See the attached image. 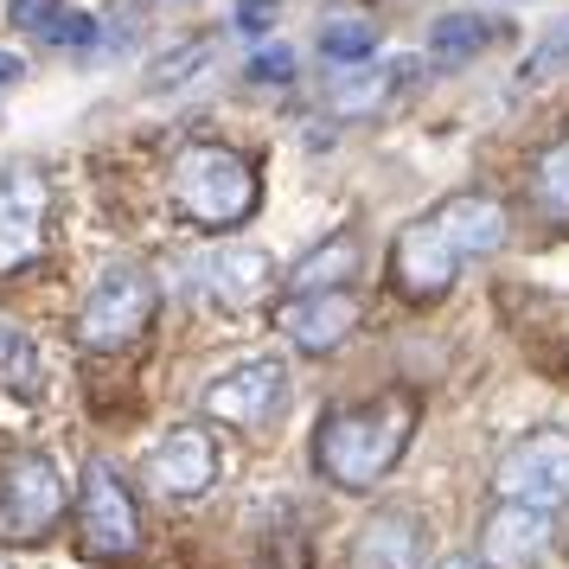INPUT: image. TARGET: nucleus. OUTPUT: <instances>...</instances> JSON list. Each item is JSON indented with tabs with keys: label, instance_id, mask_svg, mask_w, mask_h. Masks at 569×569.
<instances>
[{
	"label": "nucleus",
	"instance_id": "nucleus-15",
	"mask_svg": "<svg viewBox=\"0 0 569 569\" xmlns=\"http://www.w3.org/2000/svg\"><path fill=\"white\" fill-rule=\"evenodd\" d=\"M359 269V243L352 237H327L320 250H308V257L295 262V295H333L339 288V276H352Z\"/></svg>",
	"mask_w": 569,
	"mask_h": 569
},
{
	"label": "nucleus",
	"instance_id": "nucleus-19",
	"mask_svg": "<svg viewBox=\"0 0 569 569\" xmlns=\"http://www.w3.org/2000/svg\"><path fill=\"white\" fill-rule=\"evenodd\" d=\"M378 52V27L365 20V13H346V20H333V27L320 32V58H333V64H365V58Z\"/></svg>",
	"mask_w": 569,
	"mask_h": 569
},
{
	"label": "nucleus",
	"instance_id": "nucleus-24",
	"mask_svg": "<svg viewBox=\"0 0 569 569\" xmlns=\"http://www.w3.org/2000/svg\"><path fill=\"white\" fill-rule=\"evenodd\" d=\"M563 58H569V20H563V27H557V32H550V39H543L538 52L525 58V78H543V71H557Z\"/></svg>",
	"mask_w": 569,
	"mask_h": 569
},
{
	"label": "nucleus",
	"instance_id": "nucleus-22",
	"mask_svg": "<svg viewBox=\"0 0 569 569\" xmlns=\"http://www.w3.org/2000/svg\"><path fill=\"white\" fill-rule=\"evenodd\" d=\"M64 13H71L64 0H13V27L39 32V39H52V27L64 20Z\"/></svg>",
	"mask_w": 569,
	"mask_h": 569
},
{
	"label": "nucleus",
	"instance_id": "nucleus-11",
	"mask_svg": "<svg viewBox=\"0 0 569 569\" xmlns=\"http://www.w3.org/2000/svg\"><path fill=\"white\" fill-rule=\"evenodd\" d=\"M269 276H276V262H269V250H257V243H218V250H206V262H199V288L231 313L257 308Z\"/></svg>",
	"mask_w": 569,
	"mask_h": 569
},
{
	"label": "nucleus",
	"instance_id": "nucleus-27",
	"mask_svg": "<svg viewBox=\"0 0 569 569\" xmlns=\"http://www.w3.org/2000/svg\"><path fill=\"white\" fill-rule=\"evenodd\" d=\"M436 569H480V563H473V557H441Z\"/></svg>",
	"mask_w": 569,
	"mask_h": 569
},
{
	"label": "nucleus",
	"instance_id": "nucleus-9",
	"mask_svg": "<svg viewBox=\"0 0 569 569\" xmlns=\"http://www.w3.org/2000/svg\"><path fill=\"white\" fill-rule=\"evenodd\" d=\"M276 403H282V365L276 359H243L224 378H211L206 390V416L237 422V429H262Z\"/></svg>",
	"mask_w": 569,
	"mask_h": 569
},
{
	"label": "nucleus",
	"instance_id": "nucleus-7",
	"mask_svg": "<svg viewBox=\"0 0 569 569\" xmlns=\"http://www.w3.org/2000/svg\"><path fill=\"white\" fill-rule=\"evenodd\" d=\"M78 525H83V550H90V557H109V563L134 557V543H141L134 499L122 492V480H116L109 467H90V473H83Z\"/></svg>",
	"mask_w": 569,
	"mask_h": 569
},
{
	"label": "nucleus",
	"instance_id": "nucleus-26",
	"mask_svg": "<svg viewBox=\"0 0 569 569\" xmlns=\"http://www.w3.org/2000/svg\"><path fill=\"white\" fill-rule=\"evenodd\" d=\"M27 78V58L20 52H7V46H0V90H7V83H20Z\"/></svg>",
	"mask_w": 569,
	"mask_h": 569
},
{
	"label": "nucleus",
	"instance_id": "nucleus-18",
	"mask_svg": "<svg viewBox=\"0 0 569 569\" xmlns=\"http://www.w3.org/2000/svg\"><path fill=\"white\" fill-rule=\"evenodd\" d=\"M390 71H397V64H352V71H339L333 78V109H346V116L378 109L385 90H390Z\"/></svg>",
	"mask_w": 569,
	"mask_h": 569
},
{
	"label": "nucleus",
	"instance_id": "nucleus-23",
	"mask_svg": "<svg viewBox=\"0 0 569 569\" xmlns=\"http://www.w3.org/2000/svg\"><path fill=\"white\" fill-rule=\"evenodd\" d=\"M250 78L257 83H288L295 78V52H288V46H262V52L250 58Z\"/></svg>",
	"mask_w": 569,
	"mask_h": 569
},
{
	"label": "nucleus",
	"instance_id": "nucleus-16",
	"mask_svg": "<svg viewBox=\"0 0 569 569\" xmlns=\"http://www.w3.org/2000/svg\"><path fill=\"white\" fill-rule=\"evenodd\" d=\"M487 46H492V20H480V13H441L436 27H429V58L436 64H467Z\"/></svg>",
	"mask_w": 569,
	"mask_h": 569
},
{
	"label": "nucleus",
	"instance_id": "nucleus-3",
	"mask_svg": "<svg viewBox=\"0 0 569 569\" xmlns=\"http://www.w3.org/2000/svg\"><path fill=\"white\" fill-rule=\"evenodd\" d=\"M173 206H180L192 224H237L243 211L257 206V167L237 154V148L192 141V148L173 160Z\"/></svg>",
	"mask_w": 569,
	"mask_h": 569
},
{
	"label": "nucleus",
	"instance_id": "nucleus-5",
	"mask_svg": "<svg viewBox=\"0 0 569 569\" xmlns=\"http://www.w3.org/2000/svg\"><path fill=\"white\" fill-rule=\"evenodd\" d=\"M499 506H531V512H557L569 506V436L563 429H538V436L512 441L499 455Z\"/></svg>",
	"mask_w": 569,
	"mask_h": 569
},
{
	"label": "nucleus",
	"instance_id": "nucleus-6",
	"mask_svg": "<svg viewBox=\"0 0 569 569\" xmlns=\"http://www.w3.org/2000/svg\"><path fill=\"white\" fill-rule=\"evenodd\" d=\"M58 512H64V480H58V467L46 455L0 461V538L13 543L46 538Z\"/></svg>",
	"mask_w": 569,
	"mask_h": 569
},
{
	"label": "nucleus",
	"instance_id": "nucleus-10",
	"mask_svg": "<svg viewBox=\"0 0 569 569\" xmlns=\"http://www.w3.org/2000/svg\"><path fill=\"white\" fill-rule=\"evenodd\" d=\"M148 480H154L160 499H199V492L218 480V448H211L206 429H167L160 448L148 455Z\"/></svg>",
	"mask_w": 569,
	"mask_h": 569
},
{
	"label": "nucleus",
	"instance_id": "nucleus-25",
	"mask_svg": "<svg viewBox=\"0 0 569 569\" xmlns=\"http://www.w3.org/2000/svg\"><path fill=\"white\" fill-rule=\"evenodd\" d=\"M276 7H282V0H237V27L243 32H269L276 27Z\"/></svg>",
	"mask_w": 569,
	"mask_h": 569
},
{
	"label": "nucleus",
	"instance_id": "nucleus-2",
	"mask_svg": "<svg viewBox=\"0 0 569 569\" xmlns=\"http://www.w3.org/2000/svg\"><path fill=\"white\" fill-rule=\"evenodd\" d=\"M403 441H410V403L378 397V403H352V410L327 416L320 422V441H313V461H320V473L333 487L365 492L397 467Z\"/></svg>",
	"mask_w": 569,
	"mask_h": 569
},
{
	"label": "nucleus",
	"instance_id": "nucleus-12",
	"mask_svg": "<svg viewBox=\"0 0 569 569\" xmlns=\"http://www.w3.org/2000/svg\"><path fill=\"white\" fill-rule=\"evenodd\" d=\"M359 327V301L333 288V295H295L282 308V333L301 346V352H333L339 339Z\"/></svg>",
	"mask_w": 569,
	"mask_h": 569
},
{
	"label": "nucleus",
	"instance_id": "nucleus-1",
	"mask_svg": "<svg viewBox=\"0 0 569 569\" xmlns=\"http://www.w3.org/2000/svg\"><path fill=\"white\" fill-rule=\"evenodd\" d=\"M506 243V211L480 199V192H461V199H448L436 206L422 224L397 237V250H390V276L410 288V295H441V288L455 282V269L473 257H492Z\"/></svg>",
	"mask_w": 569,
	"mask_h": 569
},
{
	"label": "nucleus",
	"instance_id": "nucleus-21",
	"mask_svg": "<svg viewBox=\"0 0 569 569\" xmlns=\"http://www.w3.org/2000/svg\"><path fill=\"white\" fill-rule=\"evenodd\" d=\"M206 64H218V39H199V46H180V52H167L154 71H148V90H173V83L199 78Z\"/></svg>",
	"mask_w": 569,
	"mask_h": 569
},
{
	"label": "nucleus",
	"instance_id": "nucleus-14",
	"mask_svg": "<svg viewBox=\"0 0 569 569\" xmlns=\"http://www.w3.org/2000/svg\"><path fill=\"white\" fill-rule=\"evenodd\" d=\"M352 569H422V525L410 512H378L352 543Z\"/></svg>",
	"mask_w": 569,
	"mask_h": 569
},
{
	"label": "nucleus",
	"instance_id": "nucleus-4",
	"mask_svg": "<svg viewBox=\"0 0 569 569\" xmlns=\"http://www.w3.org/2000/svg\"><path fill=\"white\" fill-rule=\"evenodd\" d=\"M148 320H154V276L141 262H116V269L97 276L90 301H83L78 339L90 352H116V346L148 333Z\"/></svg>",
	"mask_w": 569,
	"mask_h": 569
},
{
	"label": "nucleus",
	"instance_id": "nucleus-17",
	"mask_svg": "<svg viewBox=\"0 0 569 569\" xmlns=\"http://www.w3.org/2000/svg\"><path fill=\"white\" fill-rule=\"evenodd\" d=\"M0 390L39 397V346L20 327H7V320H0Z\"/></svg>",
	"mask_w": 569,
	"mask_h": 569
},
{
	"label": "nucleus",
	"instance_id": "nucleus-13",
	"mask_svg": "<svg viewBox=\"0 0 569 569\" xmlns=\"http://www.w3.org/2000/svg\"><path fill=\"white\" fill-rule=\"evenodd\" d=\"M550 543V512H531V506H499L480 531V557L492 569H525L543 557Z\"/></svg>",
	"mask_w": 569,
	"mask_h": 569
},
{
	"label": "nucleus",
	"instance_id": "nucleus-8",
	"mask_svg": "<svg viewBox=\"0 0 569 569\" xmlns=\"http://www.w3.org/2000/svg\"><path fill=\"white\" fill-rule=\"evenodd\" d=\"M46 173L39 167H0V269H20V262L46 243Z\"/></svg>",
	"mask_w": 569,
	"mask_h": 569
},
{
	"label": "nucleus",
	"instance_id": "nucleus-20",
	"mask_svg": "<svg viewBox=\"0 0 569 569\" xmlns=\"http://www.w3.org/2000/svg\"><path fill=\"white\" fill-rule=\"evenodd\" d=\"M531 192H538V206L550 211V218H569V141H557V148L538 160Z\"/></svg>",
	"mask_w": 569,
	"mask_h": 569
}]
</instances>
